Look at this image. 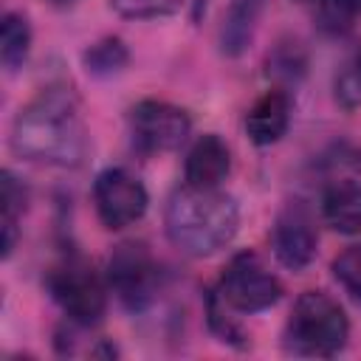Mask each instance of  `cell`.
Wrapping results in <instances>:
<instances>
[{
  "label": "cell",
  "mask_w": 361,
  "mask_h": 361,
  "mask_svg": "<svg viewBox=\"0 0 361 361\" xmlns=\"http://www.w3.org/2000/svg\"><path fill=\"white\" fill-rule=\"evenodd\" d=\"M338 99H341L347 107L361 104V48H358V54L353 56V62H350V68L344 71V76L338 79Z\"/></svg>",
  "instance_id": "cell-20"
},
{
  "label": "cell",
  "mask_w": 361,
  "mask_h": 361,
  "mask_svg": "<svg viewBox=\"0 0 361 361\" xmlns=\"http://www.w3.org/2000/svg\"><path fill=\"white\" fill-rule=\"evenodd\" d=\"M228 169H231V152H228L226 141L220 135L209 133L192 144V149L186 155L183 175H186L189 186L214 189V186H220V180H226Z\"/></svg>",
  "instance_id": "cell-11"
},
{
  "label": "cell",
  "mask_w": 361,
  "mask_h": 361,
  "mask_svg": "<svg viewBox=\"0 0 361 361\" xmlns=\"http://www.w3.org/2000/svg\"><path fill=\"white\" fill-rule=\"evenodd\" d=\"M358 17H361V0H319L316 23L324 34L341 37L353 31Z\"/></svg>",
  "instance_id": "cell-16"
},
{
  "label": "cell",
  "mask_w": 361,
  "mask_h": 361,
  "mask_svg": "<svg viewBox=\"0 0 361 361\" xmlns=\"http://www.w3.org/2000/svg\"><path fill=\"white\" fill-rule=\"evenodd\" d=\"M59 3H65V0H59Z\"/></svg>",
  "instance_id": "cell-22"
},
{
  "label": "cell",
  "mask_w": 361,
  "mask_h": 361,
  "mask_svg": "<svg viewBox=\"0 0 361 361\" xmlns=\"http://www.w3.org/2000/svg\"><path fill=\"white\" fill-rule=\"evenodd\" d=\"M290 124V96L279 87L262 93L245 113V133L257 147L276 144Z\"/></svg>",
  "instance_id": "cell-10"
},
{
  "label": "cell",
  "mask_w": 361,
  "mask_h": 361,
  "mask_svg": "<svg viewBox=\"0 0 361 361\" xmlns=\"http://www.w3.org/2000/svg\"><path fill=\"white\" fill-rule=\"evenodd\" d=\"M124 62H127V48H124V42L116 39V37H107V39L90 45L87 54H85V65H87V71H93V73H113V71H118Z\"/></svg>",
  "instance_id": "cell-17"
},
{
  "label": "cell",
  "mask_w": 361,
  "mask_h": 361,
  "mask_svg": "<svg viewBox=\"0 0 361 361\" xmlns=\"http://www.w3.org/2000/svg\"><path fill=\"white\" fill-rule=\"evenodd\" d=\"M110 6L130 20H155L175 14L183 6V0H110Z\"/></svg>",
  "instance_id": "cell-19"
},
{
  "label": "cell",
  "mask_w": 361,
  "mask_h": 361,
  "mask_svg": "<svg viewBox=\"0 0 361 361\" xmlns=\"http://www.w3.org/2000/svg\"><path fill=\"white\" fill-rule=\"evenodd\" d=\"M28 48H31V28H28V20L23 14H14L8 11L3 17V31H0V56H3V65L8 71H17L23 68L25 56H28Z\"/></svg>",
  "instance_id": "cell-14"
},
{
  "label": "cell",
  "mask_w": 361,
  "mask_h": 361,
  "mask_svg": "<svg viewBox=\"0 0 361 361\" xmlns=\"http://www.w3.org/2000/svg\"><path fill=\"white\" fill-rule=\"evenodd\" d=\"M147 189L144 183L121 166H110L93 180V206L99 220L107 228H127L147 212Z\"/></svg>",
  "instance_id": "cell-6"
},
{
  "label": "cell",
  "mask_w": 361,
  "mask_h": 361,
  "mask_svg": "<svg viewBox=\"0 0 361 361\" xmlns=\"http://www.w3.org/2000/svg\"><path fill=\"white\" fill-rule=\"evenodd\" d=\"M48 290L73 324L90 327L104 316L107 288L96 268L79 254H68L48 271Z\"/></svg>",
  "instance_id": "cell-4"
},
{
  "label": "cell",
  "mask_w": 361,
  "mask_h": 361,
  "mask_svg": "<svg viewBox=\"0 0 361 361\" xmlns=\"http://www.w3.org/2000/svg\"><path fill=\"white\" fill-rule=\"evenodd\" d=\"M259 11H262V0H231L223 17V31H220V45L228 56H237L248 48Z\"/></svg>",
  "instance_id": "cell-13"
},
{
  "label": "cell",
  "mask_w": 361,
  "mask_h": 361,
  "mask_svg": "<svg viewBox=\"0 0 361 361\" xmlns=\"http://www.w3.org/2000/svg\"><path fill=\"white\" fill-rule=\"evenodd\" d=\"M333 276L341 282V288L361 302V243L344 248L333 259Z\"/></svg>",
  "instance_id": "cell-18"
},
{
  "label": "cell",
  "mask_w": 361,
  "mask_h": 361,
  "mask_svg": "<svg viewBox=\"0 0 361 361\" xmlns=\"http://www.w3.org/2000/svg\"><path fill=\"white\" fill-rule=\"evenodd\" d=\"M166 237L189 257H212L226 248L240 226V206L231 195L200 186H183L172 192L166 203Z\"/></svg>",
  "instance_id": "cell-2"
},
{
  "label": "cell",
  "mask_w": 361,
  "mask_h": 361,
  "mask_svg": "<svg viewBox=\"0 0 361 361\" xmlns=\"http://www.w3.org/2000/svg\"><path fill=\"white\" fill-rule=\"evenodd\" d=\"M192 130L183 107L144 99L130 110V133L141 152H169L178 149Z\"/></svg>",
  "instance_id": "cell-7"
},
{
  "label": "cell",
  "mask_w": 361,
  "mask_h": 361,
  "mask_svg": "<svg viewBox=\"0 0 361 361\" xmlns=\"http://www.w3.org/2000/svg\"><path fill=\"white\" fill-rule=\"evenodd\" d=\"M350 336V322L341 310V305L327 296L324 290H305L288 319L285 338L290 350L302 355H336Z\"/></svg>",
  "instance_id": "cell-3"
},
{
  "label": "cell",
  "mask_w": 361,
  "mask_h": 361,
  "mask_svg": "<svg viewBox=\"0 0 361 361\" xmlns=\"http://www.w3.org/2000/svg\"><path fill=\"white\" fill-rule=\"evenodd\" d=\"M3 254L8 257L14 251V243H17V223L23 217V209H25V189L23 183L6 169L3 172Z\"/></svg>",
  "instance_id": "cell-15"
},
{
  "label": "cell",
  "mask_w": 361,
  "mask_h": 361,
  "mask_svg": "<svg viewBox=\"0 0 361 361\" xmlns=\"http://www.w3.org/2000/svg\"><path fill=\"white\" fill-rule=\"evenodd\" d=\"M11 147L17 155L37 164L76 166L87 138L73 93L68 87H48L31 99L14 118Z\"/></svg>",
  "instance_id": "cell-1"
},
{
  "label": "cell",
  "mask_w": 361,
  "mask_h": 361,
  "mask_svg": "<svg viewBox=\"0 0 361 361\" xmlns=\"http://www.w3.org/2000/svg\"><path fill=\"white\" fill-rule=\"evenodd\" d=\"M107 285L130 310H141L152 302V293L158 285V265L152 262L144 245L124 243L110 254Z\"/></svg>",
  "instance_id": "cell-8"
},
{
  "label": "cell",
  "mask_w": 361,
  "mask_h": 361,
  "mask_svg": "<svg viewBox=\"0 0 361 361\" xmlns=\"http://www.w3.org/2000/svg\"><path fill=\"white\" fill-rule=\"evenodd\" d=\"M322 214H324V223L341 234L361 231V183L338 180L327 186L322 197Z\"/></svg>",
  "instance_id": "cell-12"
},
{
  "label": "cell",
  "mask_w": 361,
  "mask_h": 361,
  "mask_svg": "<svg viewBox=\"0 0 361 361\" xmlns=\"http://www.w3.org/2000/svg\"><path fill=\"white\" fill-rule=\"evenodd\" d=\"M296 3H307V0H296Z\"/></svg>",
  "instance_id": "cell-21"
},
{
  "label": "cell",
  "mask_w": 361,
  "mask_h": 361,
  "mask_svg": "<svg viewBox=\"0 0 361 361\" xmlns=\"http://www.w3.org/2000/svg\"><path fill=\"white\" fill-rule=\"evenodd\" d=\"M316 245H319V234L310 212L302 203H288L276 214V223L271 228V248L276 259L290 271H302L313 262Z\"/></svg>",
  "instance_id": "cell-9"
},
{
  "label": "cell",
  "mask_w": 361,
  "mask_h": 361,
  "mask_svg": "<svg viewBox=\"0 0 361 361\" xmlns=\"http://www.w3.org/2000/svg\"><path fill=\"white\" fill-rule=\"evenodd\" d=\"M217 296L240 313H259L279 302L282 282L259 262L257 254H237L223 271Z\"/></svg>",
  "instance_id": "cell-5"
}]
</instances>
